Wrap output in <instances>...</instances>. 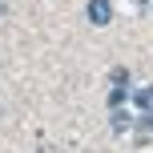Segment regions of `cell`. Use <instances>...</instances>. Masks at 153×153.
Masks as SVG:
<instances>
[{"instance_id":"obj_1","label":"cell","mask_w":153,"mask_h":153,"mask_svg":"<svg viewBox=\"0 0 153 153\" xmlns=\"http://www.w3.org/2000/svg\"><path fill=\"white\" fill-rule=\"evenodd\" d=\"M89 20L97 24V28H105V24L113 20V4H109V0H89Z\"/></svg>"},{"instance_id":"obj_2","label":"cell","mask_w":153,"mask_h":153,"mask_svg":"<svg viewBox=\"0 0 153 153\" xmlns=\"http://www.w3.org/2000/svg\"><path fill=\"white\" fill-rule=\"evenodd\" d=\"M129 125H133V117L125 113L121 105H117V109H113V129H117V133H125V129H129Z\"/></svg>"},{"instance_id":"obj_3","label":"cell","mask_w":153,"mask_h":153,"mask_svg":"<svg viewBox=\"0 0 153 153\" xmlns=\"http://www.w3.org/2000/svg\"><path fill=\"white\" fill-rule=\"evenodd\" d=\"M133 101H137V109H153V85H149V89H137Z\"/></svg>"},{"instance_id":"obj_4","label":"cell","mask_w":153,"mask_h":153,"mask_svg":"<svg viewBox=\"0 0 153 153\" xmlns=\"http://www.w3.org/2000/svg\"><path fill=\"white\" fill-rule=\"evenodd\" d=\"M121 101H125V85H117V89H113V93H109V105H113V109H117V105H121Z\"/></svg>"},{"instance_id":"obj_5","label":"cell","mask_w":153,"mask_h":153,"mask_svg":"<svg viewBox=\"0 0 153 153\" xmlns=\"http://www.w3.org/2000/svg\"><path fill=\"white\" fill-rule=\"evenodd\" d=\"M0 16H4V4H0Z\"/></svg>"}]
</instances>
